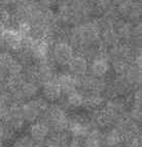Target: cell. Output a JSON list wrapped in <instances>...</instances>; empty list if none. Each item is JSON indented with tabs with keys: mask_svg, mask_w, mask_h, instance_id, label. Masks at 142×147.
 I'll return each mask as SVG.
<instances>
[{
	"mask_svg": "<svg viewBox=\"0 0 142 147\" xmlns=\"http://www.w3.org/2000/svg\"><path fill=\"white\" fill-rule=\"evenodd\" d=\"M74 54V49L66 40H56L51 44L49 57L56 66L66 67Z\"/></svg>",
	"mask_w": 142,
	"mask_h": 147,
	"instance_id": "obj_4",
	"label": "cell"
},
{
	"mask_svg": "<svg viewBox=\"0 0 142 147\" xmlns=\"http://www.w3.org/2000/svg\"><path fill=\"white\" fill-rule=\"evenodd\" d=\"M140 18H141V1L140 0H133L125 20L129 21L132 24H136V23L140 22Z\"/></svg>",
	"mask_w": 142,
	"mask_h": 147,
	"instance_id": "obj_19",
	"label": "cell"
},
{
	"mask_svg": "<svg viewBox=\"0 0 142 147\" xmlns=\"http://www.w3.org/2000/svg\"><path fill=\"white\" fill-rule=\"evenodd\" d=\"M40 97L47 101L49 104H57L61 101L63 94L59 84H57L56 79L49 81L47 84H43L40 86Z\"/></svg>",
	"mask_w": 142,
	"mask_h": 147,
	"instance_id": "obj_11",
	"label": "cell"
},
{
	"mask_svg": "<svg viewBox=\"0 0 142 147\" xmlns=\"http://www.w3.org/2000/svg\"><path fill=\"white\" fill-rule=\"evenodd\" d=\"M103 139L105 147H122L125 140L115 127L103 131Z\"/></svg>",
	"mask_w": 142,
	"mask_h": 147,
	"instance_id": "obj_16",
	"label": "cell"
},
{
	"mask_svg": "<svg viewBox=\"0 0 142 147\" xmlns=\"http://www.w3.org/2000/svg\"><path fill=\"white\" fill-rule=\"evenodd\" d=\"M16 135H17L16 132L7 123L3 120H0V140L1 141H3L5 144L7 145L8 143H10L14 140Z\"/></svg>",
	"mask_w": 142,
	"mask_h": 147,
	"instance_id": "obj_21",
	"label": "cell"
},
{
	"mask_svg": "<svg viewBox=\"0 0 142 147\" xmlns=\"http://www.w3.org/2000/svg\"><path fill=\"white\" fill-rule=\"evenodd\" d=\"M37 2L43 7L51 8L54 5L58 4V0H37Z\"/></svg>",
	"mask_w": 142,
	"mask_h": 147,
	"instance_id": "obj_22",
	"label": "cell"
},
{
	"mask_svg": "<svg viewBox=\"0 0 142 147\" xmlns=\"http://www.w3.org/2000/svg\"><path fill=\"white\" fill-rule=\"evenodd\" d=\"M3 49L16 55L24 49V36L15 28H5L2 33Z\"/></svg>",
	"mask_w": 142,
	"mask_h": 147,
	"instance_id": "obj_5",
	"label": "cell"
},
{
	"mask_svg": "<svg viewBox=\"0 0 142 147\" xmlns=\"http://www.w3.org/2000/svg\"><path fill=\"white\" fill-rule=\"evenodd\" d=\"M55 79H56L57 84H59L63 96L70 93L72 91L77 90V86H76V77L69 74L67 71L62 72V73H57Z\"/></svg>",
	"mask_w": 142,
	"mask_h": 147,
	"instance_id": "obj_13",
	"label": "cell"
},
{
	"mask_svg": "<svg viewBox=\"0 0 142 147\" xmlns=\"http://www.w3.org/2000/svg\"><path fill=\"white\" fill-rule=\"evenodd\" d=\"M141 67L137 66L135 64H130L128 69L126 70L125 74H124V77L126 78V80L135 90L141 86Z\"/></svg>",
	"mask_w": 142,
	"mask_h": 147,
	"instance_id": "obj_17",
	"label": "cell"
},
{
	"mask_svg": "<svg viewBox=\"0 0 142 147\" xmlns=\"http://www.w3.org/2000/svg\"><path fill=\"white\" fill-rule=\"evenodd\" d=\"M88 73L98 78H109L111 73L110 63L106 57L105 52L89 62Z\"/></svg>",
	"mask_w": 142,
	"mask_h": 147,
	"instance_id": "obj_7",
	"label": "cell"
},
{
	"mask_svg": "<svg viewBox=\"0 0 142 147\" xmlns=\"http://www.w3.org/2000/svg\"><path fill=\"white\" fill-rule=\"evenodd\" d=\"M126 1H127V0H113V3H114V5L116 6V5L120 4V3L126 2Z\"/></svg>",
	"mask_w": 142,
	"mask_h": 147,
	"instance_id": "obj_23",
	"label": "cell"
},
{
	"mask_svg": "<svg viewBox=\"0 0 142 147\" xmlns=\"http://www.w3.org/2000/svg\"><path fill=\"white\" fill-rule=\"evenodd\" d=\"M0 147H6V144L3 141H1V140H0Z\"/></svg>",
	"mask_w": 142,
	"mask_h": 147,
	"instance_id": "obj_24",
	"label": "cell"
},
{
	"mask_svg": "<svg viewBox=\"0 0 142 147\" xmlns=\"http://www.w3.org/2000/svg\"><path fill=\"white\" fill-rule=\"evenodd\" d=\"M36 144L33 142V140L29 137L27 133H20L17 134L10 142V147H35Z\"/></svg>",
	"mask_w": 142,
	"mask_h": 147,
	"instance_id": "obj_20",
	"label": "cell"
},
{
	"mask_svg": "<svg viewBox=\"0 0 142 147\" xmlns=\"http://www.w3.org/2000/svg\"><path fill=\"white\" fill-rule=\"evenodd\" d=\"M67 72L73 76H83L88 74L89 61L79 53L74 54L69 63L67 64Z\"/></svg>",
	"mask_w": 142,
	"mask_h": 147,
	"instance_id": "obj_12",
	"label": "cell"
},
{
	"mask_svg": "<svg viewBox=\"0 0 142 147\" xmlns=\"http://www.w3.org/2000/svg\"><path fill=\"white\" fill-rule=\"evenodd\" d=\"M113 28H114L115 32L118 33V37L122 42H128L130 41V39L133 36V24L130 23L129 21L120 18L118 20H116V22L113 25Z\"/></svg>",
	"mask_w": 142,
	"mask_h": 147,
	"instance_id": "obj_14",
	"label": "cell"
},
{
	"mask_svg": "<svg viewBox=\"0 0 142 147\" xmlns=\"http://www.w3.org/2000/svg\"><path fill=\"white\" fill-rule=\"evenodd\" d=\"M26 133L36 145H43L51 136V131L47 123L42 118H40L34 123L28 125Z\"/></svg>",
	"mask_w": 142,
	"mask_h": 147,
	"instance_id": "obj_6",
	"label": "cell"
},
{
	"mask_svg": "<svg viewBox=\"0 0 142 147\" xmlns=\"http://www.w3.org/2000/svg\"><path fill=\"white\" fill-rule=\"evenodd\" d=\"M19 92H20V95L22 97L23 101L25 102V101L31 100V99H34L39 96L40 86L37 84L36 82L25 80L19 88Z\"/></svg>",
	"mask_w": 142,
	"mask_h": 147,
	"instance_id": "obj_18",
	"label": "cell"
},
{
	"mask_svg": "<svg viewBox=\"0 0 142 147\" xmlns=\"http://www.w3.org/2000/svg\"><path fill=\"white\" fill-rule=\"evenodd\" d=\"M81 147H105L103 139V131L93 129L80 140Z\"/></svg>",
	"mask_w": 142,
	"mask_h": 147,
	"instance_id": "obj_15",
	"label": "cell"
},
{
	"mask_svg": "<svg viewBox=\"0 0 142 147\" xmlns=\"http://www.w3.org/2000/svg\"><path fill=\"white\" fill-rule=\"evenodd\" d=\"M36 66V75L37 82L40 86L43 84H47L49 81L54 80L57 75V66L51 61V57L45 60L35 63Z\"/></svg>",
	"mask_w": 142,
	"mask_h": 147,
	"instance_id": "obj_8",
	"label": "cell"
},
{
	"mask_svg": "<svg viewBox=\"0 0 142 147\" xmlns=\"http://www.w3.org/2000/svg\"><path fill=\"white\" fill-rule=\"evenodd\" d=\"M93 129L96 127L88 112L79 110L69 113L67 132L72 139L80 141Z\"/></svg>",
	"mask_w": 142,
	"mask_h": 147,
	"instance_id": "obj_1",
	"label": "cell"
},
{
	"mask_svg": "<svg viewBox=\"0 0 142 147\" xmlns=\"http://www.w3.org/2000/svg\"><path fill=\"white\" fill-rule=\"evenodd\" d=\"M85 96L79 90H75L62 97L59 103L68 113L82 110Z\"/></svg>",
	"mask_w": 142,
	"mask_h": 147,
	"instance_id": "obj_10",
	"label": "cell"
},
{
	"mask_svg": "<svg viewBox=\"0 0 142 147\" xmlns=\"http://www.w3.org/2000/svg\"><path fill=\"white\" fill-rule=\"evenodd\" d=\"M49 106V102L44 100L40 96L23 102L22 104H20V109L25 123L27 125H30V123L42 118Z\"/></svg>",
	"mask_w": 142,
	"mask_h": 147,
	"instance_id": "obj_3",
	"label": "cell"
},
{
	"mask_svg": "<svg viewBox=\"0 0 142 147\" xmlns=\"http://www.w3.org/2000/svg\"><path fill=\"white\" fill-rule=\"evenodd\" d=\"M3 121L7 123L12 130L15 131L16 134L22 133L23 130L26 127V125H27L25 123L24 117L22 115L20 105H17V104L10 105L7 108V111H6V114L3 118Z\"/></svg>",
	"mask_w": 142,
	"mask_h": 147,
	"instance_id": "obj_9",
	"label": "cell"
},
{
	"mask_svg": "<svg viewBox=\"0 0 142 147\" xmlns=\"http://www.w3.org/2000/svg\"><path fill=\"white\" fill-rule=\"evenodd\" d=\"M68 116L69 113L60 104H49L42 119L47 123L51 133H61L67 131Z\"/></svg>",
	"mask_w": 142,
	"mask_h": 147,
	"instance_id": "obj_2",
	"label": "cell"
}]
</instances>
